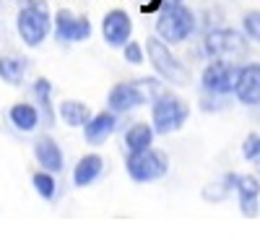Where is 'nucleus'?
Listing matches in <instances>:
<instances>
[{
	"mask_svg": "<svg viewBox=\"0 0 260 250\" xmlns=\"http://www.w3.org/2000/svg\"><path fill=\"white\" fill-rule=\"evenodd\" d=\"M125 57L130 63H136V66H138V63H143V52H141V47L136 45V42H127V45H125Z\"/></svg>",
	"mask_w": 260,
	"mask_h": 250,
	"instance_id": "b1692460",
	"label": "nucleus"
},
{
	"mask_svg": "<svg viewBox=\"0 0 260 250\" xmlns=\"http://www.w3.org/2000/svg\"><path fill=\"white\" fill-rule=\"evenodd\" d=\"M89 34H91L89 18L68 13V11L57 13V39H62V42H83V39H89Z\"/></svg>",
	"mask_w": 260,
	"mask_h": 250,
	"instance_id": "9b49d317",
	"label": "nucleus"
},
{
	"mask_svg": "<svg viewBox=\"0 0 260 250\" xmlns=\"http://www.w3.org/2000/svg\"><path fill=\"white\" fill-rule=\"evenodd\" d=\"M11 122L16 125L18 131H34L37 122H39V115L37 110L31 107V104H16V107H11Z\"/></svg>",
	"mask_w": 260,
	"mask_h": 250,
	"instance_id": "a211bd4d",
	"label": "nucleus"
},
{
	"mask_svg": "<svg viewBox=\"0 0 260 250\" xmlns=\"http://www.w3.org/2000/svg\"><path fill=\"white\" fill-rule=\"evenodd\" d=\"M102 157L99 154H89V157H83L78 164H76V172H73V182L78 185V188H86V185H91L96 177H99V172H102Z\"/></svg>",
	"mask_w": 260,
	"mask_h": 250,
	"instance_id": "2eb2a0df",
	"label": "nucleus"
},
{
	"mask_svg": "<svg viewBox=\"0 0 260 250\" xmlns=\"http://www.w3.org/2000/svg\"><path fill=\"white\" fill-rule=\"evenodd\" d=\"M130 29L133 26H130V16L125 11H112L102 21V34L107 39V45H112V47H125L127 45Z\"/></svg>",
	"mask_w": 260,
	"mask_h": 250,
	"instance_id": "1a4fd4ad",
	"label": "nucleus"
},
{
	"mask_svg": "<svg viewBox=\"0 0 260 250\" xmlns=\"http://www.w3.org/2000/svg\"><path fill=\"white\" fill-rule=\"evenodd\" d=\"M146 97L141 91L138 83H117V86L110 91V107L115 112H130L133 107L143 104Z\"/></svg>",
	"mask_w": 260,
	"mask_h": 250,
	"instance_id": "f8f14e48",
	"label": "nucleus"
},
{
	"mask_svg": "<svg viewBox=\"0 0 260 250\" xmlns=\"http://www.w3.org/2000/svg\"><path fill=\"white\" fill-rule=\"evenodd\" d=\"M206 50L213 57H221V60H237L247 55V42L232 32V29H219V32H211L206 37Z\"/></svg>",
	"mask_w": 260,
	"mask_h": 250,
	"instance_id": "423d86ee",
	"label": "nucleus"
},
{
	"mask_svg": "<svg viewBox=\"0 0 260 250\" xmlns=\"http://www.w3.org/2000/svg\"><path fill=\"white\" fill-rule=\"evenodd\" d=\"M26 73V60L24 57H0V78L8 83H21Z\"/></svg>",
	"mask_w": 260,
	"mask_h": 250,
	"instance_id": "6ab92c4d",
	"label": "nucleus"
},
{
	"mask_svg": "<svg viewBox=\"0 0 260 250\" xmlns=\"http://www.w3.org/2000/svg\"><path fill=\"white\" fill-rule=\"evenodd\" d=\"M60 117L71 125V128H78V125H86L89 122V107L83 102H76V99H65L60 104Z\"/></svg>",
	"mask_w": 260,
	"mask_h": 250,
	"instance_id": "f3484780",
	"label": "nucleus"
},
{
	"mask_svg": "<svg viewBox=\"0 0 260 250\" xmlns=\"http://www.w3.org/2000/svg\"><path fill=\"white\" fill-rule=\"evenodd\" d=\"M226 182L237 191L240 196V208L245 216H255L257 214V196H260V182L252 175H229Z\"/></svg>",
	"mask_w": 260,
	"mask_h": 250,
	"instance_id": "6e6552de",
	"label": "nucleus"
},
{
	"mask_svg": "<svg viewBox=\"0 0 260 250\" xmlns=\"http://www.w3.org/2000/svg\"><path fill=\"white\" fill-rule=\"evenodd\" d=\"M31 182H34V188H37V193H39L42 198H47V201H50V198L55 196V180H52L50 170H47V172H37Z\"/></svg>",
	"mask_w": 260,
	"mask_h": 250,
	"instance_id": "412c9836",
	"label": "nucleus"
},
{
	"mask_svg": "<svg viewBox=\"0 0 260 250\" xmlns=\"http://www.w3.org/2000/svg\"><path fill=\"white\" fill-rule=\"evenodd\" d=\"M117 128V120L112 112H99L96 117H91L83 125V136L89 143H102L104 138H110V133Z\"/></svg>",
	"mask_w": 260,
	"mask_h": 250,
	"instance_id": "ddd939ff",
	"label": "nucleus"
},
{
	"mask_svg": "<svg viewBox=\"0 0 260 250\" xmlns=\"http://www.w3.org/2000/svg\"><path fill=\"white\" fill-rule=\"evenodd\" d=\"M255 164H257V167H260V151H257V157H255Z\"/></svg>",
	"mask_w": 260,
	"mask_h": 250,
	"instance_id": "393cba45",
	"label": "nucleus"
},
{
	"mask_svg": "<svg viewBox=\"0 0 260 250\" xmlns=\"http://www.w3.org/2000/svg\"><path fill=\"white\" fill-rule=\"evenodd\" d=\"M245 32H247V37L260 42V11H252L245 16Z\"/></svg>",
	"mask_w": 260,
	"mask_h": 250,
	"instance_id": "5701e85b",
	"label": "nucleus"
},
{
	"mask_svg": "<svg viewBox=\"0 0 260 250\" xmlns=\"http://www.w3.org/2000/svg\"><path fill=\"white\" fill-rule=\"evenodd\" d=\"M148 55H151V63H154V68H156V73L161 78H167L172 83H180V86L187 83L190 76H187L185 66L161 45L159 39H148Z\"/></svg>",
	"mask_w": 260,
	"mask_h": 250,
	"instance_id": "39448f33",
	"label": "nucleus"
},
{
	"mask_svg": "<svg viewBox=\"0 0 260 250\" xmlns=\"http://www.w3.org/2000/svg\"><path fill=\"white\" fill-rule=\"evenodd\" d=\"M234 94L242 104H260V66H245L237 73Z\"/></svg>",
	"mask_w": 260,
	"mask_h": 250,
	"instance_id": "9d476101",
	"label": "nucleus"
},
{
	"mask_svg": "<svg viewBox=\"0 0 260 250\" xmlns=\"http://www.w3.org/2000/svg\"><path fill=\"white\" fill-rule=\"evenodd\" d=\"M34 94H37V99H39V104H42V110H45V115H47V122H52V104H50L52 83H50L47 78H39V81L34 83Z\"/></svg>",
	"mask_w": 260,
	"mask_h": 250,
	"instance_id": "aec40b11",
	"label": "nucleus"
},
{
	"mask_svg": "<svg viewBox=\"0 0 260 250\" xmlns=\"http://www.w3.org/2000/svg\"><path fill=\"white\" fill-rule=\"evenodd\" d=\"M257 151H260V136H257V133H250V136L245 138V143H242V154H245L247 162H255Z\"/></svg>",
	"mask_w": 260,
	"mask_h": 250,
	"instance_id": "4be33fe9",
	"label": "nucleus"
},
{
	"mask_svg": "<svg viewBox=\"0 0 260 250\" xmlns=\"http://www.w3.org/2000/svg\"><path fill=\"white\" fill-rule=\"evenodd\" d=\"M156 32L167 42H185L195 32V16L185 6H169L156 21Z\"/></svg>",
	"mask_w": 260,
	"mask_h": 250,
	"instance_id": "f03ea898",
	"label": "nucleus"
},
{
	"mask_svg": "<svg viewBox=\"0 0 260 250\" xmlns=\"http://www.w3.org/2000/svg\"><path fill=\"white\" fill-rule=\"evenodd\" d=\"M169 167V159L164 151L156 149H146V151H136L127 157V175L136 182H151L159 180Z\"/></svg>",
	"mask_w": 260,
	"mask_h": 250,
	"instance_id": "7ed1b4c3",
	"label": "nucleus"
},
{
	"mask_svg": "<svg viewBox=\"0 0 260 250\" xmlns=\"http://www.w3.org/2000/svg\"><path fill=\"white\" fill-rule=\"evenodd\" d=\"M151 143H154V131H151V125H146V122L133 125V128L125 133V146H127L130 154L151 149Z\"/></svg>",
	"mask_w": 260,
	"mask_h": 250,
	"instance_id": "dca6fc26",
	"label": "nucleus"
},
{
	"mask_svg": "<svg viewBox=\"0 0 260 250\" xmlns=\"http://www.w3.org/2000/svg\"><path fill=\"white\" fill-rule=\"evenodd\" d=\"M237 73L240 71H234V66L229 60H221V57H216L211 66L203 71V89L211 91V94H229L234 91V83H237Z\"/></svg>",
	"mask_w": 260,
	"mask_h": 250,
	"instance_id": "0eeeda50",
	"label": "nucleus"
},
{
	"mask_svg": "<svg viewBox=\"0 0 260 250\" xmlns=\"http://www.w3.org/2000/svg\"><path fill=\"white\" fill-rule=\"evenodd\" d=\"M187 120V104L180 102L177 97H169L161 94L154 102V131L167 136V133H175L182 128V122Z\"/></svg>",
	"mask_w": 260,
	"mask_h": 250,
	"instance_id": "20e7f679",
	"label": "nucleus"
},
{
	"mask_svg": "<svg viewBox=\"0 0 260 250\" xmlns=\"http://www.w3.org/2000/svg\"><path fill=\"white\" fill-rule=\"evenodd\" d=\"M34 157L50 172H60L62 170V151H60V146L52 138H39L37 146H34Z\"/></svg>",
	"mask_w": 260,
	"mask_h": 250,
	"instance_id": "4468645a",
	"label": "nucleus"
},
{
	"mask_svg": "<svg viewBox=\"0 0 260 250\" xmlns=\"http://www.w3.org/2000/svg\"><path fill=\"white\" fill-rule=\"evenodd\" d=\"M16 26H18L21 39H24L29 47H39L42 42H45L47 32H50V13L37 3H29L18 11Z\"/></svg>",
	"mask_w": 260,
	"mask_h": 250,
	"instance_id": "f257e3e1",
	"label": "nucleus"
}]
</instances>
